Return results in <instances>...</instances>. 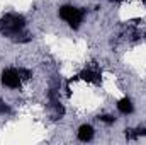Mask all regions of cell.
Masks as SVG:
<instances>
[{
    "mask_svg": "<svg viewBox=\"0 0 146 145\" xmlns=\"http://www.w3.org/2000/svg\"><path fill=\"white\" fill-rule=\"evenodd\" d=\"M85 15H87V10L78 5H73V3H63L58 9V17L73 31H78L82 28Z\"/></svg>",
    "mask_w": 146,
    "mask_h": 145,
    "instance_id": "3",
    "label": "cell"
},
{
    "mask_svg": "<svg viewBox=\"0 0 146 145\" xmlns=\"http://www.w3.org/2000/svg\"><path fill=\"white\" fill-rule=\"evenodd\" d=\"M12 109H10V104L5 103L2 97H0V116H5V114H10Z\"/></svg>",
    "mask_w": 146,
    "mask_h": 145,
    "instance_id": "9",
    "label": "cell"
},
{
    "mask_svg": "<svg viewBox=\"0 0 146 145\" xmlns=\"http://www.w3.org/2000/svg\"><path fill=\"white\" fill-rule=\"evenodd\" d=\"M115 109H117V113L122 114V116H131V114L134 113V103H133V99H131L129 96H122L121 99H117Z\"/></svg>",
    "mask_w": 146,
    "mask_h": 145,
    "instance_id": "6",
    "label": "cell"
},
{
    "mask_svg": "<svg viewBox=\"0 0 146 145\" xmlns=\"http://www.w3.org/2000/svg\"><path fill=\"white\" fill-rule=\"evenodd\" d=\"M110 2H115V3H121V2H124V0H110Z\"/></svg>",
    "mask_w": 146,
    "mask_h": 145,
    "instance_id": "10",
    "label": "cell"
},
{
    "mask_svg": "<svg viewBox=\"0 0 146 145\" xmlns=\"http://www.w3.org/2000/svg\"><path fill=\"white\" fill-rule=\"evenodd\" d=\"M94 137H95V128L90 123H83V125L78 126V130H76V140L78 142L88 144V142L94 140Z\"/></svg>",
    "mask_w": 146,
    "mask_h": 145,
    "instance_id": "5",
    "label": "cell"
},
{
    "mask_svg": "<svg viewBox=\"0 0 146 145\" xmlns=\"http://www.w3.org/2000/svg\"><path fill=\"white\" fill-rule=\"evenodd\" d=\"M141 137H146V126H136L126 130V138L127 140H138Z\"/></svg>",
    "mask_w": 146,
    "mask_h": 145,
    "instance_id": "7",
    "label": "cell"
},
{
    "mask_svg": "<svg viewBox=\"0 0 146 145\" xmlns=\"http://www.w3.org/2000/svg\"><path fill=\"white\" fill-rule=\"evenodd\" d=\"M73 80H82V82H87L92 85H100L102 84V72L95 67H85L68 82H73Z\"/></svg>",
    "mask_w": 146,
    "mask_h": 145,
    "instance_id": "4",
    "label": "cell"
},
{
    "mask_svg": "<svg viewBox=\"0 0 146 145\" xmlns=\"http://www.w3.org/2000/svg\"><path fill=\"white\" fill-rule=\"evenodd\" d=\"M31 77L33 72L26 67H7L0 73V84L9 91H19Z\"/></svg>",
    "mask_w": 146,
    "mask_h": 145,
    "instance_id": "2",
    "label": "cell"
},
{
    "mask_svg": "<svg viewBox=\"0 0 146 145\" xmlns=\"http://www.w3.org/2000/svg\"><path fill=\"white\" fill-rule=\"evenodd\" d=\"M100 123H104V125H107V126H112L115 121H117V118L114 116V114H100L99 118H97Z\"/></svg>",
    "mask_w": 146,
    "mask_h": 145,
    "instance_id": "8",
    "label": "cell"
},
{
    "mask_svg": "<svg viewBox=\"0 0 146 145\" xmlns=\"http://www.w3.org/2000/svg\"><path fill=\"white\" fill-rule=\"evenodd\" d=\"M26 28V17L19 12H7L0 17V34L15 43H27L31 39Z\"/></svg>",
    "mask_w": 146,
    "mask_h": 145,
    "instance_id": "1",
    "label": "cell"
}]
</instances>
